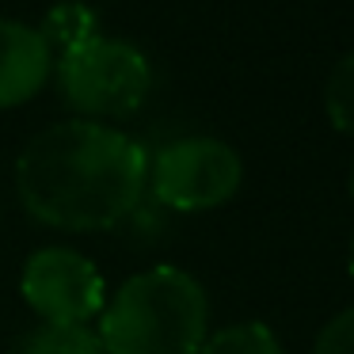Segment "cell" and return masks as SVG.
Segmentation results:
<instances>
[{
	"label": "cell",
	"instance_id": "cell-1",
	"mask_svg": "<svg viewBox=\"0 0 354 354\" xmlns=\"http://www.w3.org/2000/svg\"><path fill=\"white\" fill-rule=\"evenodd\" d=\"M145 183V149L92 118L46 126L16 160V191L27 214L73 232L118 225L138 206Z\"/></svg>",
	"mask_w": 354,
	"mask_h": 354
},
{
	"label": "cell",
	"instance_id": "cell-2",
	"mask_svg": "<svg viewBox=\"0 0 354 354\" xmlns=\"http://www.w3.org/2000/svg\"><path fill=\"white\" fill-rule=\"evenodd\" d=\"M206 324L209 301L198 278L179 267H149L107 301L100 343L107 354H198Z\"/></svg>",
	"mask_w": 354,
	"mask_h": 354
},
{
	"label": "cell",
	"instance_id": "cell-3",
	"mask_svg": "<svg viewBox=\"0 0 354 354\" xmlns=\"http://www.w3.org/2000/svg\"><path fill=\"white\" fill-rule=\"evenodd\" d=\"M54 65H57L65 100L92 122L133 115L145 103L149 88H153L149 57L126 39L95 35L73 54L57 57Z\"/></svg>",
	"mask_w": 354,
	"mask_h": 354
},
{
	"label": "cell",
	"instance_id": "cell-4",
	"mask_svg": "<svg viewBox=\"0 0 354 354\" xmlns=\"http://www.w3.org/2000/svg\"><path fill=\"white\" fill-rule=\"evenodd\" d=\"M244 179L236 149L217 138H179L149 160L153 194L171 209H209L236 194Z\"/></svg>",
	"mask_w": 354,
	"mask_h": 354
},
{
	"label": "cell",
	"instance_id": "cell-5",
	"mask_svg": "<svg viewBox=\"0 0 354 354\" xmlns=\"http://www.w3.org/2000/svg\"><path fill=\"white\" fill-rule=\"evenodd\" d=\"M19 286L42 324H88L103 308V274L73 248L35 252Z\"/></svg>",
	"mask_w": 354,
	"mask_h": 354
},
{
	"label": "cell",
	"instance_id": "cell-6",
	"mask_svg": "<svg viewBox=\"0 0 354 354\" xmlns=\"http://www.w3.org/2000/svg\"><path fill=\"white\" fill-rule=\"evenodd\" d=\"M54 69V54L39 27L0 16V107L27 103Z\"/></svg>",
	"mask_w": 354,
	"mask_h": 354
},
{
	"label": "cell",
	"instance_id": "cell-7",
	"mask_svg": "<svg viewBox=\"0 0 354 354\" xmlns=\"http://www.w3.org/2000/svg\"><path fill=\"white\" fill-rule=\"evenodd\" d=\"M39 35L57 62V57L73 54L77 46H84L88 39H95L100 35V19H95V8L84 4V0H57L54 8L42 16Z\"/></svg>",
	"mask_w": 354,
	"mask_h": 354
},
{
	"label": "cell",
	"instance_id": "cell-8",
	"mask_svg": "<svg viewBox=\"0 0 354 354\" xmlns=\"http://www.w3.org/2000/svg\"><path fill=\"white\" fill-rule=\"evenodd\" d=\"M19 354H107L88 324H39L19 343Z\"/></svg>",
	"mask_w": 354,
	"mask_h": 354
},
{
	"label": "cell",
	"instance_id": "cell-9",
	"mask_svg": "<svg viewBox=\"0 0 354 354\" xmlns=\"http://www.w3.org/2000/svg\"><path fill=\"white\" fill-rule=\"evenodd\" d=\"M198 354H286V351L267 324L248 320V324H232V328L209 335L198 346Z\"/></svg>",
	"mask_w": 354,
	"mask_h": 354
},
{
	"label": "cell",
	"instance_id": "cell-10",
	"mask_svg": "<svg viewBox=\"0 0 354 354\" xmlns=\"http://www.w3.org/2000/svg\"><path fill=\"white\" fill-rule=\"evenodd\" d=\"M324 107H328L331 126L339 133H351L354 138V54H346L331 69L328 88H324Z\"/></svg>",
	"mask_w": 354,
	"mask_h": 354
},
{
	"label": "cell",
	"instance_id": "cell-11",
	"mask_svg": "<svg viewBox=\"0 0 354 354\" xmlns=\"http://www.w3.org/2000/svg\"><path fill=\"white\" fill-rule=\"evenodd\" d=\"M313 354H354V308H343L339 316H331L324 324Z\"/></svg>",
	"mask_w": 354,
	"mask_h": 354
},
{
	"label": "cell",
	"instance_id": "cell-12",
	"mask_svg": "<svg viewBox=\"0 0 354 354\" xmlns=\"http://www.w3.org/2000/svg\"><path fill=\"white\" fill-rule=\"evenodd\" d=\"M351 278H354V244H351Z\"/></svg>",
	"mask_w": 354,
	"mask_h": 354
},
{
	"label": "cell",
	"instance_id": "cell-13",
	"mask_svg": "<svg viewBox=\"0 0 354 354\" xmlns=\"http://www.w3.org/2000/svg\"><path fill=\"white\" fill-rule=\"evenodd\" d=\"M351 194H354V171H351Z\"/></svg>",
	"mask_w": 354,
	"mask_h": 354
}]
</instances>
